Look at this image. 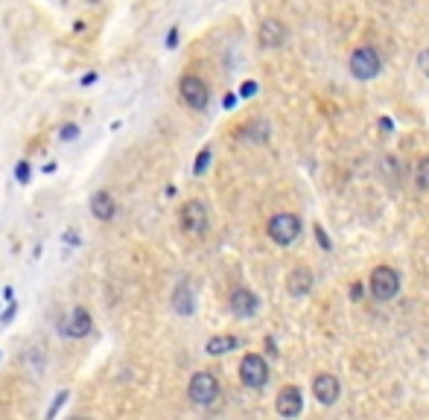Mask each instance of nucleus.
I'll return each instance as SVG.
<instances>
[{"label": "nucleus", "mask_w": 429, "mask_h": 420, "mask_svg": "<svg viewBox=\"0 0 429 420\" xmlns=\"http://www.w3.org/2000/svg\"><path fill=\"white\" fill-rule=\"evenodd\" d=\"M178 228L193 236V240H205L210 231V210L202 199H187L178 207Z\"/></svg>", "instance_id": "nucleus-1"}, {"label": "nucleus", "mask_w": 429, "mask_h": 420, "mask_svg": "<svg viewBox=\"0 0 429 420\" xmlns=\"http://www.w3.org/2000/svg\"><path fill=\"white\" fill-rule=\"evenodd\" d=\"M96 330V321L91 315V310L85 304H76V306H70L67 315L59 321V333L65 335V339L70 342H85V339H91Z\"/></svg>", "instance_id": "nucleus-2"}, {"label": "nucleus", "mask_w": 429, "mask_h": 420, "mask_svg": "<svg viewBox=\"0 0 429 420\" xmlns=\"http://www.w3.org/2000/svg\"><path fill=\"white\" fill-rule=\"evenodd\" d=\"M219 380H217V374L213 371H196L190 376V383H187V400L193 405H199V409H208V405H213L219 400Z\"/></svg>", "instance_id": "nucleus-3"}, {"label": "nucleus", "mask_w": 429, "mask_h": 420, "mask_svg": "<svg viewBox=\"0 0 429 420\" xmlns=\"http://www.w3.org/2000/svg\"><path fill=\"white\" fill-rule=\"evenodd\" d=\"M178 96L190 111H205L210 105V85L199 73H184L178 79Z\"/></svg>", "instance_id": "nucleus-4"}, {"label": "nucleus", "mask_w": 429, "mask_h": 420, "mask_svg": "<svg viewBox=\"0 0 429 420\" xmlns=\"http://www.w3.org/2000/svg\"><path fill=\"white\" fill-rule=\"evenodd\" d=\"M266 234H269L271 243H278V245H292L298 236H301V219H298L295 213H275V216L269 219Z\"/></svg>", "instance_id": "nucleus-5"}, {"label": "nucleus", "mask_w": 429, "mask_h": 420, "mask_svg": "<svg viewBox=\"0 0 429 420\" xmlns=\"http://www.w3.org/2000/svg\"><path fill=\"white\" fill-rule=\"evenodd\" d=\"M348 67H351V73L356 76V79H374L380 70H382V59H380V53L371 47V44H362V47H356L353 53H351V62H348Z\"/></svg>", "instance_id": "nucleus-6"}, {"label": "nucleus", "mask_w": 429, "mask_h": 420, "mask_svg": "<svg viewBox=\"0 0 429 420\" xmlns=\"http://www.w3.org/2000/svg\"><path fill=\"white\" fill-rule=\"evenodd\" d=\"M368 286H371V295H374L377 301H394L397 292H400V274L392 269V265H377L368 277Z\"/></svg>", "instance_id": "nucleus-7"}, {"label": "nucleus", "mask_w": 429, "mask_h": 420, "mask_svg": "<svg viewBox=\"0 0 429 420\" xmlns=\"http://www.w3.org/2000/svg\"><path fill=\"white\" fill-rule=\"evenodd\" d=\"M239 383L251 391H260L269 383V362L260 353H246L239 362Z\"/></svg>", "instance_id": "nucleus-8"}, {"label": "nucleus", "mask_w": 429, "mask_h": 420, "mask_svg": "<svg viewBox=\"0 0 429 420\" xmlns=\"http://www.w3.org/2000/svg\"><path fill=\"white\" fill-rule=\"evenodd\" d=\"M88 210H91V216L96 222H103V225H108V222H114L120 216V202H117V195H114L108 187H99L88 195Z\"/></svg>", "instance_id": "nucleus-9"}, {"label": "nucleus", "mask_w": 429, "mask_h": 420, "mask_svg": "<svg viewBox=\"0 0 429 420\" xmlns=\"http://www.w3.org/2000/svg\"><path fill=\"white\" fill-rule=\"evenodd\" d=\"M18 362H21V371H24L26 376H33V380H41V376L47 374V350H44V344H41V342L26 344V347L21 350Z\"/></svg>", "instance_id": "nucleus-10"}, {"label": "nucleus", "mask_w": 429, "mask_h": 420, "mask_svg": "<svg viewBox=\"0 0 429 420\" xmlns=\"http://www.w3.org/2000/svg\"><path fill=\"white\" fill-rule=\"evenodd\" d=\"M228 310H231L234 318H254L257 310H260V298L249 286H237L231 298H228Z\"/></svg>", "instance_id": "nucleus-11"}, {"label": "nucleus", "mask_w": 429, "mask_h": 420, "mask_svg": "<svg viewBox=\"0 0 429 420\" xmlns=\"http://www.w3.org/2000/svg\"><path fill=\"white\" fill-rule=\"evenodd\" d=\"M169 304H173V313L181 318H190L196 313V292L190 286L187 277H181L178 283L173 286V295H169Z\"/></svg>", "instance_id": "nucleus-12"}, {"label": "nucleus", "mask_w": 429, "mask_h": 420, "mask_svg": "<svg viewBox=\"0 0 429 420\" xmlns=\"http://www.w3.org/2000/svg\"><path fill=\"white\" fill-rule=\"evenodd\" d=\"M286 41V24L278 18H266L260 26H257V44L263 50H278Z\"/></svg>", "instance_id": "nucleus-13"}, {"label": "nucleus", "mask_w": 429, "mask_h": 420, "mask_svg": "<svg viewBox=\"0 0 429 420\" xmlns=\"http://www.w3.org/2000/svg\"><path fill=\"white\" fill-rule=\"evenodd\" d=\"M275 409L280 417H298L304 412V394H301V388L298 385H286L280 388V394L275 400Z\"/></svg>", "instance_id": "nucleus-14"}, {"label": "nucleus", "mask_w": 429, "mask_h": 420, "mask_svg": "<svg viewBox=\"0 0 429 420\" xmlns=\"http://www.w3.org/2000/svg\"><path fill=\"white\" fill-rule=\"evenodd\" d=\"M312 394L321 405H333L342 394V383L336 374H319L316 380H312Z\"/></svg>", "instance_id": "nucleus-15"}, {"label": "nucleus", "mask_w": 429, "mask_h": 420, "mask_svg": "<svg viewBox=\"0 0 429 420\" xmlns=\"http://www.w3.org/2000/svg\"><path fill=\"white\" fill-rule=\"evenodd\" d=\"M312 283H316V277H312L307 265H298V269L286 274V292H289L292 298H307L312 292Z\"/></svg>", "instance_id": "nucleus-16"}, {"label": "nucleus", "mask_w": 429, "mask_h": 420, "mask_svg": "<svg viewBox=\"0 0 429 420\" xmlns=\"http://www.w3.org/2000/svg\"><path fill=\"white\" fill-rule=\"evenodd\" d=\"M239 339L234 333H219V335H210V339L205 342V353L208 356H225L231 353V350H237Z\"/></svg>", "instance_id": "nucleus-17"}, {"label": "nucleus", "mask_w": 429, "mask_h": 420, "mask_svg": "<svg viewBox=\"0 0 429 420\" xmlns=\"http://www.w3.org/2000/svg\"><path fill=\"white\" fill-rule=\"evenodd\" d=\"M239 137H246V143H266L269 140V123L266 120H254L239 129Z\"/></svg>", "instance_id": "nucleus-18"}, {"label": "nucleus", "mask_w": 429, "mask_h": 420, "mask_svg": "<svg viewBox=\"0 0 429 420\" xmlns=\"http://www.w3.org/2000/svg\"><path fill=\"white\" fill-rule=\"evenodd\" d=\"M79 134H82V125L74 120L59 125V143H74V140H79Z\"/></svg>", "instance_id": "nucleus-19"}, {"label": "nucleus", "mask_w": 429, "mask_h": 420, "mask_svg": "<svg viewBox=\"0 0 429 420\" xmlns=\"http://www.w3.org/2000/svg\"><path fill=\"white\" fill-rule=\"evenodd\" d=\"M15 181H18L21 187H30V181H33V164L26 161V158H21L15 164Z\"/></svg>", "instance_id": "nucleus-20"}, {"label": "nucleus", "mask_w": 429, "mask_h": 420, "mask_svg": "<svg viewBox=\"0 0 429 420\" xmlns=\"http://www.w3.org/2000/svg\"><path fill=\"white\" fill-rule=\"evenodd\" d=\"M414 184L418 190H429V158H421L414 166Z\"/></svg>", "instance_id": "nucleus-21"}, {"label": "nucleus", "mask_w": 429, "mask_h": 420, "mask_svg": "<svg viewBox=\"0 0 429 420\" xmlns=\"http://www.w3.org/2000/svg\"><path fill=\"white\" fill-rule=\"evenodd\" d=\"M210 155H213L210 146H205V149L196 155V166H193V173H196V175H202V173L208 170V166H210Z\"/></svg>", "instance_id": "nucleus-22"}, {"label": "nucleus", "mask_w": 429, "mask_h": 420, "mask_svg": "<svg viewBox=\"0 0 429 420\" xmlns=\"http://www.w3.org/2000/svg\"><path fill=\"white\" fill-rule=\"evenodd\" d=\"M15 313H18V301H6V313H0V327H6L12 318H15Z\"/></svg>", "instance_id": "nucleus-23"}, {"label": "nucleus", "mask_w": 429, "mask_h": 420, "mask_svg": "<svg viewBox=\"0 0 429 420\" xmlns=\"http://www.w3.org/2000/svg\"><path fill=\"white\" fill-rule=\"evenodd\" d=\"M418 70H421V73L429 79V47L418 53Z\"/></svg>", "instance_id": "nucleus-24"}, {"label": "nucleus", "mask_w": 429, "mask_h": 420, "mask_svg": "<svg viewBox=\"0 0 429 420\" xmlns=\"http://www.w3.org/2000/svg\"><path fill=\"white\" fill-rule=\"evenodd\" d=\"M65 400H67V391H62V394L56 397V405H53V409H47V417H56V414H59V409L65 405Z\"/></svg>", "instance_id": "nucleus-25"}, {"label": "nucleus", "mask_w": 429, "mask_h": 420, "mask_svg": "<svg viewBox=\"0 0 429 420\" xmlns=\"http://www.w3.org/2000/svg\"><path fill=\"white\" fill-rule=\"evenodd\" d=\"M176 41H178V26H173V30L167 33V41H164L167 50H176Z\"/></svg>", "instance_id": "nucleus-26"}, {"label": "nucleus", "mask_w": 429, "mask_h": 420, "mask_svg": "<svg viewBox=\"0 0 429 420\" xmlns=\"http://www.w3.org/2000/svg\"><path fill=\"white\" fill-rule=\"evenodd\" d=\"M239 94H242V96H246V100H249V96H254V94H257V82H242V88H239Z\"/></svg>", "instance_id": "nucleus-27"}, {"label": "nucleus", "mask_w": 429, "mask_h": 420, "mask_svg": "<svg viewBox=\"0 0 429 420\" xmlns=\"http://www.w3.org/2000/svg\"><path fill=\"white\" fill-rule=\"evenodd\" d=\"M99 79V73H96V70H91V73H85L82 76V88H88V85H94V82Z\"/></svg>", "instance_id": "nucleus-28"}]
</instances>
